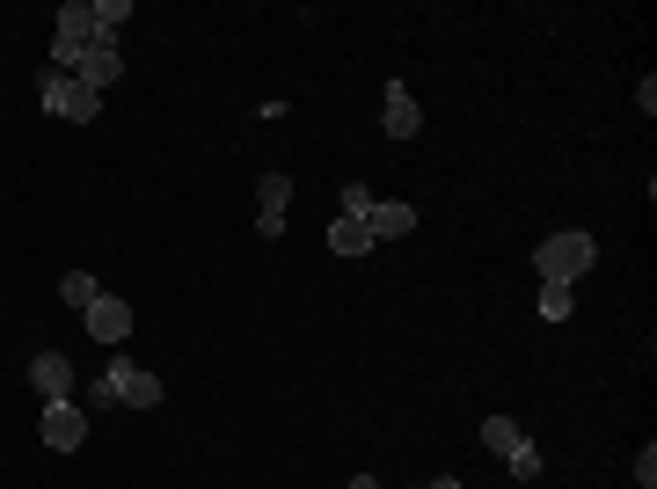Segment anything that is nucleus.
<instances>
[{"label": "nucleus", "instance_id": "obj_1", "mask_svg": "<svg viewBox=\"0 0 657 489\" xmlns=\"http://www.w3.org/2000/svg\"><path fill=\"white\" fill-rule=\"evenodd\" d=\"M599 263V242H592L585 227H563V234H548V242L534 248V271H540V285H577Z\"/></svg>", "mask_w": 657, "mask_h": 489}, {"label": "nucleus", "instance_id": "obj_2", "mask_svg": "<svg viewBox=\"0 0 657 489\" xmlns=\"http://www.w3.org/2000/svg\"><path fill=\"white\" fill-rule=\"evenodd\" d=\"M95 44H103V30H95V0H67V8H59V30H52V67L73 73Z\"/></svg>", "mask_w": 657, "mask_h": 489}, {"label": "nucleus", "instance_id": "obj_3", "mask_svg": "<svg viewBox=\"0 0 657 489\" xmlns=\"http://www.w3.org/2000/svg\"><path fill=\"white\" fill-rule=\"evenodd\" d=\"M95 403L103 409H161V380L146 366H132V358H110L103 366V380H95Z\"/></svg>", "mask_w": 657, "mask_h": 489}, {"label": "nucleus", "instance_id": "obj_4", "mask_svg": "<svg viewBox=\"0 0 657 489\" xmlns=\"http://www.w3.org/2000/svg\"><path fill=\"white\" fill-rule=\"evenodd\" d=\"M37 95H44V110L67 118V124H95V118H103V95H95L88 81H73V73H59V67L37 73Z\"/></svg>", "mask_w": 657, "mask_h": 489}, {"label": "nucleus", "instance_id": "obj_5", "mask_svg": "<svg viewBox=\"0 0 657 489\" xmlns=\"http://www.w3.org/2000/svg\"><path fill=\"white\" fill-rule=\"evenodd\" d=\"M37 438L52 446V454H73L88 438V409L81 403H44V424H37Z\"/></svg>", "mask_w": 657, "mask_h": 489}, {"label": "nucleus", "instance_id": "obj_6", "mask_svg": "<svg viewBox=\"0 0 657 489\" xmlns=\"http://www.w3.org/2000/svg\"><path fill=\"white\" fill-rule=\"evenodd\" d=\"M30 387L44 395V403H73V366H67V350H37V358H30Z\"/></svg>", "mask_w": 657, "mask_h": 489}, {"label": "nucleus", "instance_id": "obj_7", "mask_svg": "<svg viewBox=\"0 0 657 489\" xmlns=\"http://www.w3.org/2000/svg\"><path fill=\"white\" fill-rule=\"evenodd\" d=\"M285 205H293V183H285V175H263V183H256V234H263V242L285 234Z\"/></svg>", "mask_w": 657, "mask_h": 489}, {"label": "nucleus", "instance_id": "obj_8", "mask_svg": "<svg viewBox=\"0 0 657 489\" xmlns=\"http://www.w3.org/2000/svg\"><path fill=\"white\" fill-rule=\"evenodd\" d=\"M88 336H95V344H110V350H118L124 336H132V307H124L118 293H95V307H88Z\"/></svg>", "mask_w": 657, "mask_h": 489}, {"label": "nucleus", "instance_id": "obj_9", "mask_svg": "<svg viewBox=\"0 0 657 489\" xmlns=\"http://www.w3.org/2000/svg\"><path fill=\"white\" fill-rule=\"evenodd\" d=\"M416 124H424V110H416L410 81H387V103H381V132H387V140H416Z\"/></svg>", "mask_w": 657, "mask_h": 489}, {"label": "nucleus", "instance_id": "obj_10", "mask_svg": "<svg viewBox=\"0 0 657 489\" xmlns=\"http://www.w3.org/2000/svg\"><path fill=\"white\" fill-rule=\"evenodd\" d=\"M410 227H416V205H402V197H373V212H365V234H373V248H381V242H402Z\"/></svg>", "mask_w": 657, "mask_h": 489}, {"label": "nucleus", "instance_id": "obj_11", "mask_svg": "<svg viewBox=\"0 0 657 489\" xmlns=\"http://www.w3.org/2000/svg\"><path fill=\"white\" fill-rule=\"evenodd\" d=\"M73 81H88L95 95H103L110 81H124V59H118V44H95V52H88L81 67H73Z\"/></svg>", "mask_w": 657, "mask_h": 489}, {"label": "nucleus", "instance_id": "obj_12", "mask_svg": "<svg viewBox=\"0 0 657 489\" xmlns=\"http://www.w3.org/2000/svg\"><path fill=\"white\" fill-rule=\"evenodd\" d=\"M328 248H336V256H373V234H365V220H344V212H336Z\"/></svg>", "mask_w": 657, "mask_h": 489}, {"label": "nucleus", "instance_id": "obj_13", "mask_svg": "<svg viewBox=\"0 0 657 489\" xmlns=\"http://www.w3.org/2000/svg\"><path fill=\"white\" fill-rule=\"evenodd\" d=\"M483 446H489V454H497V460H512V454H519V446H526V431H519V424H512V417H483Z\"/></svg>", "mask_w": 657, "mask_h": 489}, {"label": "nucleus", "instance_id": "obj_14", "mask_svg": "<svg viewBox=\"0 0 657 489\" xmlns=\"http://www.w3.org/2000/svg\"><path fill=\"white\" fill-rule=\"evenodd\" d=\"M95 293H103V285L88 278V271H67V278H59V299H67V307H81V315L95 307Z\"/></svg>", "mask_w": 657, "mask_h": 489}, {"label": "nucleus", "instance_id": "obj_15", "mask_svg": "<svg viewBox=\"0 0 657 489\" xmlns=\"http://www.w3.org/2000/svg\"><path fill=\"white\" fill-rule=\"evenodd\" d=\"M124 22H132V0H95V30H103V44H118Z\"/></svg>", "mask_w": 657, "mask_h": 489}, {"label": "nucleus", "instance_id": "obj_16", "mask_svg": "<svg viewBox=\"0 0 657 489\" xmlns=\"http://www.w3.org/2000/svg\"><path fill=\"white\" fill-rule=\"evenodd\" d=\"M570 307H577L570 285H540V322H570Z\"/></svg>", "mask_w": 657, "mask_h": 489}, {"label": "nucleus", "instance_id": "obj_17", "mask_svg": "<svg viewBox=\"0 0 657 489\" xmlns=\"http://www.w3.org/2000/svg\"><path fill=\"white\" fill-rule=\"evenodd\" d=\"M504 468L519 475V482H534V475H540V446H534V438H526V446H519V454H512V460H504Z\"/></svg>", "mask_w": 657, "mask_h": 489}, {"label": "nucleus", "instance_id": "obj_18", "mask_svg": "<svg viewBox=\"0 0 657 489\" xmlns=\"http://www.w3.org/2000/svg\"><path fill=\"white\" fill-rule=\"evenodd\" d=\"M365 212H373V191H358V183H351V191H344V220H365Z\"/></svg>", "mask_w": 657, "mask_h": 489}, {"label": "nucleus", "instance_id": "obj_19", "mask_svg": "<svg viewBox=\"0 0 657 489\" xmlns=\"http://www.w3.org/2000/svg\"><path fill=\"white\" fill-rule=\"evenodd\" d=\"M636 482L657 489V446H643V454H636Z\"/></svg>", "mask_w": 657, "mask_h": 489}, {"label": "nucleus", "instance_id": "obj_20", "mask_svg": "<svg viewBox=\"0 0 657 489\" xmlns=\"http://www.w3.org/2000/svg\"><path fill=\"white\" fill-rule=\"evenodd\" d=\"M424 489H461V475H432V482H424Z\"/></svg>", "mask_w": 657, "mask_h": 489}, {"label": "nucleus", "instance_id": "obj_21", "mask_svg": "<svg viewBox=\"0 0 657 489\" xmlns=\"http://www.w3.org/2000/svg\"><path fill=\"white\" fill-rule=\"evenodd\" d=\"M351 489H381V482H373V475H358V482H351Z\"/></svg>", "mask_w": 657, "mask_h": 489}]
</instances>
